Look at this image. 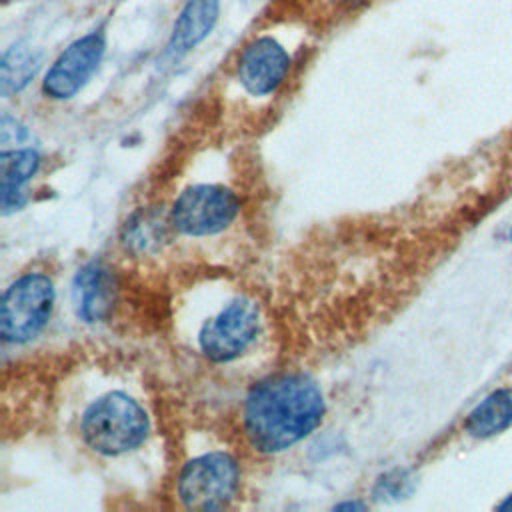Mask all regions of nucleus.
I'll list each match as a JSON object with an SVG mask.
<instances>
[{"label":"nucleus","mask_w":512,"mask_h":512,"mask_svg":"<svg viewBox=\"0 0 512 512\" xmlns=\"http://www.w3.org/2000/svg\"><path fill=\"white\" fill-rule=\"evenodd\" d=\"M326 414V400L314 378L282 372L256 382L244 398L242 428L260 454H278L312 434Z\"/></svg>","instance_id":"f257e3e1"},{"label":"nucleus","mask_w":512,"mask_h":512,"mask_svg":"<svg viewBox=\"0 0 512 512\" xmlns=\"http://www.w3.org/2000/svg\"><path fill=\"white\" fill-rule=\"evenodd\" d=\"M148 432L146 410L124 392L100 396L84 410L80 420L84 444L104 456H118L138 448Z\"/></svg>","instance_id":"f03ea898"},{"label":"nucleus","mask_w":512,"mask_h":512,"mask_svg":"<svg viewBox=\"0 0 512 512\" xmlns=\"http://www.w3.org/2000/svg\"><path fill=\"white\" fill-rule=\"evenodd\" d=\"M260 306L250 296L230 298L198 330V348L214 364H226L246 354L260 332Z\"/></svg>","instance_id":"7ed1b4c3"},{"label":"nucleus","mask_w":512,"mask_h":512,"mask_svg":"<svg viewBox=\"0 0 512 512\" xmlns=\"http://www.w3.org/2000/svg\"><path fill=\"white\" fill-rule=\"evenodd\" d=\"M54 298V284L46 274L30 272L14 280L2 296V340L24 344L36 338L52 316Z\"/></svg>","instance_id":"20e7f679"},{"label":"nucleus","mask_w":512,"mask_h":512,"mask_svg":"<svg viewBox=\"0 0 512 512\" xmlns=\"http://www.w3.org/2000/svg\"><path fill=\"white\" fill-rule=\"evenodd\" d=\"M240 486V468L228 452L192 458L178 474L176 494L186 508L218 510L228 506Z\"/></svg>","instance_id":"39448f33"},{"label":"nucleus","mask_w":512,"mask_h":512,"mask_svg":"<svg viewBox=\"0 0 512 512\" xmlns=\"http://www.w3.org/2000/svg\"><path fill=\"white\" fill-rule=\"evenodd\" d=\"M240 212L234 190L220 184H194L180 192L170 208V224L186 236H212L226 230Z\"/></svg>","instance_id":"423d86ee"},{"label":"nucleus","mask_w":512,"mask_h":512,"mask_svg":"<svg viewBox=\"0 0 512 512\" xmlns=\"http://www.w3.org/2000/svg\"><path fill=\"white\" fill-rule=\"evenodd\" d=\"M292 58L272 36L252 38L238 54L236 78L250 96L274 94L288 78Z\"/></svg>","instance_id":"0eeeda50"},{"label":"nucleus","mask_w":512,"mask_h":512,"mask_svg":"<svg viewBox=\"0 0 512 512\" xmlns=\"http://www.w3.org/2000/svg\"><path fill=\"white\" fill-rule=\"evenodd\" d=\"M104 34L98 30L72 42L50 66L42 88L46 96L64 100L74 96L96 72L104 54Z\"/></svg>","instance_id":"6e6552de"},{"label":"nucleus","mask_w":512,"mask_h":512,"mask_svg":"<svg viewBox=\"0 0 512 512\" xmlns=\"http://www.w3.org/2000/svg\"><path fill=\"white\" fill-rule=\"evenodd\" d=\"M76 316L82 322H102L112 314L116 302L114 274L100 262L82 266L72 282Z\"/></svg>","instance_id":"1a4fd4ad"},{"label":"nucleus","mask_w":512,"mask_h":512,"mask_svg":"<svg viewBox=\"0 0 512 512\" xmlns=\"http://www.w3.org/2000/svg\"><path fill=\"white\" fill-rule=\"evenodd\" d=\"M218 0H188L182 8L180 16L174 22V30L170 42L166 46V54L178 58L200 44L218 20Z\"/></svg>","instance_id":"9d476101"},{"label":"nucleus","mask_w":512,"mask_h":512,"mask_svg":"<svg viewBox=\"0 0 512 512\" xmlns=\"http://www.w3.org/2000/svg\"><path fill=\"white\" fill-rule=\"evenodd\" d=\"M2 168V208L8 212L22 204L24 184L38 172L40 156L30 150H4L0 156Z\"/></svg>","instance_id":"9b49d317"},{"label":"nucleus","mask_w":512,"mask_h":512,"mask_svg":"<svg viewBox=\"0 0 512 512\" xmlns=\"http://www.w3.org/2000/svg\"><path fill=\"white\" fill-rule=\"evenodd\" d=\"M512 424V388L494 390L468 416L466 430L476 438H488Z\"/></svg>","instance_id":"f8f14e48"},{"label":"nucleus","mask_w":512,"mask_h":512,"mask_svg":"<svg viewBox=\"0 0 512 512\" xmlns=\"http://www.w3.org/2000/svg\"><path fill=\"white\" fill-rule=\"evenodd\" d=\"M40 66V54L34 52L28 44H14L8 48L2 56V78H0V90L2 96H10L18 90H22L36 74Z\"/></svg>","instance_id":"ddd939ff"},{"label":"nucleus","mask_w":512,"mask_h":512,"mask_svg":"<svg viewBox=\"0 0 512 512\" xmlns=\"http://www.w3.org/2000/svg\"><path fill=\"white\" fill-rule=\"evenodd\" d=\"M368 0H280L276 12L290 10L296 16L306 18L308 22H330L338 16H348L356 12Z\"/></svg>","instance_id":"4468645a"},{"label":"nucleus","mask_w":512,"mask_h":512,"mask_svg":"<svg viewBox=\"0 0 512 512\" xmlns=\"http://www.w3.org/2000/svg\"><path fill=\"white\" fill-rule=\"evenodd\" d=\"M500 510H512V496H508V498L500 504Z\"/></svg>","instance_id":"2eb2a0df"},{"label":"nucleus","mask_w":512,"mask_h":512,"mask_svg":"<svg viewBox=\"0 0 512 512\" xmlns=\"http://www.w3.org/2000/svg\"><path fill=\"white\" fill-rule=\"evenodd\" d=\"M338 508H364L362 504H354V502H346V504H338Z\"/></svg>","instance_id":"dca6fc26"}]
</instances>
